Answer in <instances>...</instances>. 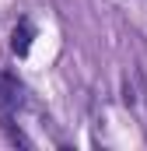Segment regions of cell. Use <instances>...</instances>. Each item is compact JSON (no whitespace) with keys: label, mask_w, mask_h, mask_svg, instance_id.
Listing matches in <instances>:
<instances>
[{"label":"cell","mask_w":147,"mask_h":151,"mask_svg":"<svg viewBox=\"0 0 147 151\" xmlns=\"http://www.w3.org/2000/svg\"><path fill=\"white\" fill-rule=\"evenodd\" d=\"M0 130L7 134V141H11V144H21V148H32V137H28V134H25V130H21L18 123H14V116H11V113H4V119H0Z\"/></svg>","instance_id":"3957f363"},{"label":"cell","mask_w":147,"mask_h":151,"mask_svg":"<svg viewBox=\"0 0 147 151\" xmlns=\"http://www.w3.org/2000/svg\"><path fill=\"white\" fill-rule=\"evenodd\" d=\"M21 106V81L11 74V70H0V109L11 113Z\"/></svg>","instance_id":"6da1fadb"},{"label":"cell","mask_w":147,"mask_h":151,"mask_svg":"<svg viewBox=\"0 0 147 151\" xmlns=\"http://www.w3.org/2000/svg\"><path fill=\"white\" fill-rule=\"evenodd\" d=\"M32 39H35V25L28 18H21L14 25V32H11V53L14 56H28L32 53Z\"/></svg>","instance_id":"7a4b0ae2"}]
</instances>
